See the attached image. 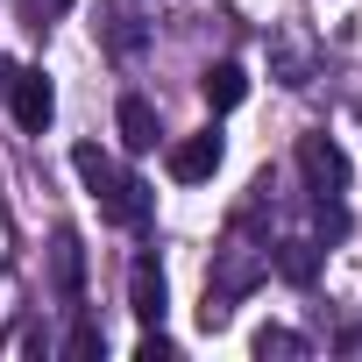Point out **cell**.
Segmentation results:
<instances>
[{"label": "cell", "instance_id": "4fadbf2b", "mask_svg": "<svg viewBox=\"0 0 362 362\" xmlns=\"http://www.w3.org/2000/svg\"><path fill=\"white\" fill-rule=\"evenodd\" d=\"M256 355H263V362H270V355L291 362V355H305V341H298L291 327H263V334H256Z\"/></svg>", "mask_w": 362, "mask_h": 362}, {"label": "cell", "instance_id": "2e32d148", "mask_svg": "<svg viewBox=\"0 0 362 362\" xmlns=\"http://www.w3.org/2000/svg\"><path fill=\"white\" fill-rule=\"evenodd\" d=\"M22 8H29V29H50V22L71 8V0H22Z\"/></svg>", "mask_w": 362, "mask_h": 362}, {"label": "cell", "instance_id": "8fae6325", "mask_svg": "<svg viewBox=\"0 0 362 362\" xmlns=\"http://www.w3.org/2000/svg\"><path fill=\"white\" fill-rule=\"evenodd\" d=\"M114 121H121V142H128V149H156V107H149V100L128 93V100L114 107Z\"/></svg>", "mask_w": 362, "mask_h": 362}, {"label": "cell", "instance_id": "ba28073f", "mask_svg": "<svg viewBox=\"0 0 362 362\" xmlns=\"http://www.w3.org/2000/svg\"><path fill=\"white\" fill-rule=\"evenodd\" d=\"M93 29H100V43H107L114 57H142V43H149V29H142L128 8H100V22H93Z\"/></svg>", "mask_w": 362, "mask_h": 362}, {"label": "cell", "instance_id": "e0dca14e", "mask_svg": "<svg viewBox=\"0 0 362 362\" xmlns=\"http://www.w3.org/2000/svg\"><path fill=\"white\" fill-rule=\"evenodd\" d=\"M15 71H22V64H8V57H0V100H8V86H15Z\"/></svg>", "mask_w": 362, "mask_h": 362}, {"label": "cell", "instance_id": "6da1fadb", "mask_svg": "<svg viewBox=\"0 0 362 362\" xmlns=\"http://www.w3.org/2000/svg\"><path fill=\"white\" fill-rule=\"evenodd\" d=\"M298 170H305L313 199H341V192H348V156H341V142H327V135H305V142H298Z\"/></svg>", "mask_w": 362, "mask_h": 362}, {"label": "cell", "instance_id": "9c48e42d", "mask_svg": "<svg viewBox=\"0 0 362 362\" xmlns=\"http://www.w3.org/2000/svg\"><path fill=\"white\" fill-rule=\"evenodd\" d=\"M100 214H107L114 228H142V221H149V185H142V177H128V170H121V185H114V199H107Z\"/></svg>", "mask_w": 362, "mask_h": 362}, {"label": "cell", "instance_id": "5b68a950", "mask_svg": "<svg viewBox=\"0 0 362 362\" xmlns=\"http://www.w3.org/2000/svg\"><path fill=\"white\" fill-rule=\"evenodd\" d=\"M270 270H277L284 284H313V277H320V242H305V235L270 242Z\"/></svg>", "mask_w": 362, "mask_h": 362}, {"label": "cell", "instance_id": "8992f818", "mask_svg": "<svg viewBox=\"0 0 362 362\" xmlns=\"http://www.w3.org/2000/svg\"><path fill=\"white\" fill-rule=\"evenodd\" d=\"M71 170L86 177V192H93L100 206H107V199H114V185H121V163H114L100 142H78V149H71Z\"/></svg>", "mask_w": 362, "mask_h": 362}, {"label": "cell", "instance_id": "3957f363", "mask_svg": "<svg viewBox=\"0 0 362 362\" xmlns=\"http://www.w3.org/2000/svg\"><path fill=\"white\" fill-rule=\"evenodd\" d=\"M163 305H170V291H163L156 256H135V270H128V313H135L142 327H163Z\"/></svg>", "mask_w": 362, "mask_h": 362}, {"label": "cell", "instance_id": "9a60e30c", "mask_svg": "<svg viewBox=\"0 0 362 362\" xmlns=\"http://www.w3.org/2000/svg\"><path fill=\"white\" fill-rule=\"evenodd\" d=\"M135 355H142V362H170V355H177V341H170L163 327H149V334L135 341Z\"/></svg>", "mask_w": 362, "mask_h": 362}, {"label": "cell", "instance_id": "7c38bea8", "mask_svg": "<svg viewBox=\"0 0 362 362\" xmlns=\"http://www.w3.org/2000/svg\"><path fill=\"white\" fill-rule=\"evenodd\" d=\"M277 86H313V50L277 43Z\"/></svg>", "mask_w": 362, "mask_h": 362}, {"label": "cell", "instance_id": "277c9868", "mask_svg": "<svg viewBox=\"0 0 362 362\" xmlns=\"http://www.w3.org/2000/svg\"><path fill=\"white\" fill-rule=\"evenodd\" d=\"M221 156H228V149H221V135H214V128H206V135H185V142L170 149V177H177V185H199V177H214V170H221Z\"/></svg>", "mask_w": 362, "mask_h": 362}, {"label": "cell", "instance_id": "7a4b0ae2", "mask_svg": "<svg viewBox=\"0 0 362 362\" xmlns=\"http://www.w3.org/2000/svg\"><path fill=\"white\" fill-rule=\"evenodd\" d=\"M8 107H15V121H22L29 135H43V128H50V114H57V93H50V78H43V71H15Z\"/></svg>", "mask_w": 362, "mask_h": 362}, {"label": "cell", "instance_id": "5bb4252c", "mask_svg": "<svg viewBox=\"0 0 362 362\" xmlns=\"http://www.w3.org/2000/svg\"><path fill=\"white\" fill-rule=\"evenodd\" d=\"M64 355H71V362H93V355H107V334H100L93 320H78V327H71V348H64Z\"/></svg>", "mask_w": 362, "mask_h": 362}, {"label": "cell", "instance_id": "30bf717a", "mask_svg": "<svg viewBox=\"0 0 362 362\" xmlns=\"http://www.w3.org/2000/svg\"><path fill=\"white\" fill-rule=\"evenodd\" d=\"M199 93H206V107H214V114H228V107H242V100H249V71H242V64H214V71L199 78Z\"/></svg>", "mask_w": 362, "mask_h": 362}, {"label": "cell", "instance_id": "52a82bcc", "mask_svg": "<svg viewBox=\"0 0 362 362\" xmlns=\"http://www.w3.org/2000/svg\"><path fill=\"white\" fill-rule=\"evenodd\" d=\"M50 277H57V291H64V298H78V291H86V242H78L71 228H57V242H50Z\"/></svg>", "mask_w": 362, "mask_h": 362}]
</instances>
